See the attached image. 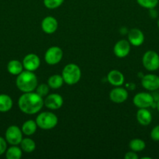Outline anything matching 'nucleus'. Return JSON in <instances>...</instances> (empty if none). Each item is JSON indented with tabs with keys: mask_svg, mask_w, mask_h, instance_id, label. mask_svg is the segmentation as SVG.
<instances>
[{
	"mask_svg": "<svg viewBox=\"0 0 159 159\" xmlns=\"http://www.w3.org/2000/svg\"><path fill=\"white\" fill-rule=\"evenodd\" d=\"M41 29L45 34H51L58 29V21L55 17L48 16L41 21Z\"/></svg>",
	"mask_w": 159,
	"mask_h": 159,
	"instance_id": "2eb2a0df",
	"label": "nucleus"
},
{
	"mask_svg": "<svg viewBox=\"0 0 159 159\" xmlns=\"http://www.w3.org/2000/svg\"><path fill=\"white\" fill-rule=\"evenodd\" d=\"M44 5L49 9H54L59 8L64 2V0H44Z\"/></svg>",
	"mask_w": 159,
	"mask_h": 159,
	"instance_id": "a878e982",
	"label": "nucleus"
},
{
	"mask_svg": "<svg viewBox=\"0 0 159 159\" xmlns=\"http://www.w3.org/2000/svg\"><path fill=\"white\" fill-rule=\"evenodd\" d=\"M139 6L145 9H154L158 5L159 0H137Z\"/></svg>",
	"mask_w": 159,
	"mask_h": 159,
	"instance_id": "393cba45",
	"label": "nucleus"
},
{
	"mask_svg": "<svg viewBox=\"0 0 159 159\" xmlns=\"http://www.w3.org/2000/svg\"><path fill=\"white\" fill-rule=\"evenodd\" d=\"M141 85L148 91H155L159 89V76L154 74L145 75L141 79Z\"/></svg>",
	"mask_w": 159,
	"mask_h": 159,
	"instance_id": "1a4fd4ad",
	"label": "nucleus"
},
{
	"mask_svg": "<svg viewBox=\"0 0 159 159\" xmlns=\"http://www.w3.org/2000/svg\"><path fill=\"white\" fill-rule=\"evenodd\" d=\"M63 57V51L59 47L52 46L48 48L45 54V61L48 65H55L59 64Z\"/></svg>",
	"mask_w": 159,
	"mask_h": 159,
	"instance_id": "0eeeda50",
	"label": "nucleus"
},
{
	"mask_svg": "<svg viewBox=\"0 0 159 159\" xmlns=\"http://www.w3.org/2000/svg\"><path fill=\"white\" fill-rule=\"evenodd\" d=\"M37 127H37L36 121L33 120H28L23 123L21 130L23 134H25L26 136H31L37 131Z\"/></svg>",
	"mask_w": 159,
	"mask_h": 159,
	"instance_id": "aec40b11",
	"label": "nucleus"
},
{
	"mask_svg": "<svg viewBox=\"0 0 159 159\" xmlns=\"http://www.w3.org/2000/svg\"><path fill=\"white\" fill-rule=\"evenodd\" d=\"M130 43L126 40H120L114 46V54L119 58L126 57L130 52Z\"/></svg>",
	"mask_w": 159,
	"mask_h": 159,
	"instance_id": "ddd939ff",
	"label": "nucleus"
},
{
	"mask_svg": "<svg viewBox=\"0 0 159 159\" xmlns=\"http://www.w3.org/2000/svg\"><path fill=\"white\" fill-rule=\"evenodd\" d=\"M23 132L19 127L16 125L9 126L6 130L5 139L11 145H18L23 140Z\"/></svg>",
	"mask_w": 159,
	"mask_h": 159,
	"instance_id": "423d86ee",
	"label": "nucleus"
},
{
	"mask_svg": "<svg viewBox=\"0 0 159 159\" xmlns=\"http://www.w3.org/2000/svg\"><path fill=\"white\" fill-rule=\"evenodd\" d=\"M16 85L22 93L34 92L37 86V79L34 71H23L17 75Z\"/></svg>",
	"mask_w": 159,
	"mask_h": 159,
	"instance_id": "f03ea898",
	"label": "nucleus"
},
{
	"mask_svg": "<svg viewBox=\"0 0 159 159\" xmlns=\"http://www.w3.org/2000/svg\"><path fill=\"white\" fill-rule=\"evenodd\" d=\"M128 41L132 46H140L144 42V34L140 29L132 28L128 33Z\"/></svg>",
	"mask_w": 159,
	"mask_h": 159,
	"instance_id": "4468645a",
	"label": "nucleus"
},
{
	"mask_svg": "<svg viewBox=\"0 0 159 159\" xmlns=\"http://www.w3.org/2000/svg\"><path fill=\"white\" fill-rule=\"evenodd\" d=\"M107 79L111 85L114 86H122L125 82V77L121 71L118 70H112L107 75Z\"/></svg>",
	"mask_w": 159,
	"mask_h": 159,
	"instance_id": "dca6fc26",
	"label": "nucleus"
},
{
	"mask_svg": "<svg viewBox=\"0 0 159 159\" xmlns=\"http://www.w3.org/2000/svg\"><path fill=\"white\" fill-rule=\"evenodd\" d=\"M44 104L47 108L50 110H59L63 105V99L62 96L58 93H52V94H49L45 96Z\"/></svg>",
	"mask_w": 159,
	"mask_h": 159,
	"instance_id": "9d476101",
	"label": "nucleus"
},
{
	"mask_svg": "<svg viewBox=\"0 0 159 159\" xmlns=\"http://www.w3.org/2000/svg\"><path fill=\"white\" fill-rule=\"evenodd\" d=\"M129 147L133 152H139L144 150L145 148H146V144H145V142L142 139L134 138V139L130 141L129 144Z\"/></svg>",
	"mask_w": 159,
	"mask_h": 159,
	"instance_id": "b1692460",
	"label": "nucleus"
},
{
	"mask_svg": "<svg viewBox=\"0 0 159 159\" xmlns=\"http://www.w3.org/2000/svg\"><path fill=\"white\" fill-rule=\"evenodd\" d=\"M137 121L142 126H147L152 121L151 113L146 108H140L137 110L136 115Z\"/></svg>",
	"mask_w": 159,
	"mask_h": 159,
	"instance_id": "f3484780",
	"label": "nucleus"
},
{
	"mask_svg": "<svg viewBox=\"0 0 159 159\" xmlns=\"http://www.w3.org/2000/svg\"><path fill=\"white\" fill-rule=\"evenodd\" d=\"M13 102L9 95L0 94V112L6 113L12 109Z\"/></svg>",
	"mask_w": 159,
	"mask_h": 159,
	"instance_id": "a211bd4d",
	"label": "nucleus"
},
{
	"mask_svg": "<svg viewBox=\"0 0 159 159\" xmlns=\"http://www.w3.org/2000/svg\"><path fill=\"white\" fill-rule=\"evenodd\" d=\"M49 88L48 84L42 83L40 85H37V88H36V93L41 96V97H45L48 96V93H49Z\"/></svg>",
	"mask_w": 159,
	"mask_h": 159,
	"instance_id": "bb28decb",
	"label": "nucleus"
},
{
	"mask_svg": "<svg viewBox=\"0 0 159 159\" xmlns=\"http://www.w3.org/2000/svg\"><path fill=\"white\" fill-rule=\"evenodd\" d=\"M142 63L147 71H157L159 69V54L154 51H146L142 57Z\"/></svg>",
	"mask_w": 159,
	"mask_h": 159,
	"instance_id": "39448f33",
	"label": "nucleus"
},
{
	"mask_svg": "<svg viewBox=\"0 0 159 159\" xmlns=\"http://www.w3.org/2000/svg\"><path fill=\"white\" fill-rule=\"evenodd\" d=\"M20 144L22 151H23L26 153H31L36 148L35 142L31 138H23Z\"/></svg>",
	"mask_w": 159,
	"mask_h": 159,
	"instance_id": "5701e85b",
	"label": "nucleus"
},
{
	"mask_svg": "<svg viewBox=\"0 0 159 159\" xmlns=\"http://www.w3.org/2000/svg\"><path fill=\"white\" fill-rule=\"evenodd\" d=\"M22 152L21 148L12 145L6 150V157L7 159H20L22 157Z\"/></svg>",
	"mask_w": 159,
	"mask_h": 159,
	"instance_id": "4be33fe9",
	"label": "nucleus"
},
{
	"mask_svg": "<svg viewBox=\"0 0 159 159\" xmlns=\"http://www.w3.org/2000/svg\"><path fill=\"white\" fill-rule=\"evenodd\" d=\"M151 138L154 141H159V125L155 126L151 130Z\"/></svg>",
	"mask_w": 159,
	"mask_h": 159,
	"instance_id": "cd10ccee",
	"label": "nucleus"
},
{
	"mask_svg": "<svg viewBox=\"0 0 159 159\" xmlns=\"http://www.w3.org/2000/svg\"><path fill=\"white\" fill-rule=\"evenodd\" d=\"M44 105L43 97L34 92L23 93L18 100V106L20 111L26 114L33 115L38 113Z\"/></svg>",
	"mask_w": 159,
	"mask_h": 159,
	"instance_id": "f257e3e1",
	"label": "nucleus"
},
{
	"mask_svg": "<svg viewBox=\"0 0 159 159\" xmlns=\"http://www.w3.org/2000/svg\"><path fill=\"white\" fill-rule=\"evenodd\" d=\"M157 27H158L159 29V19H158V21H157Z\"/></svg>",
	"mask_w": 159,
	"mask_h": 159,
	"instance_id": "2f4dec72",
	"label": "nucleus"
},
{
	"mask_svg": "<svg viewBox=\"0 0 159 159\" xmlns=\"http://www.w3.org/2000/svg\"><path fill=\"white\" fill-rule=\"evenodd\" d=\"M156 108H157V111L159 112V100L157 101V103H156Z\"/></svg>",
	"mask_w": 159,
	"mask_h": 159,
	"instance_id": "7c9ffc66",
	"label": "nucleus"
},
{
	"mask_svg": "<svg viewBox=\"0 0 159 159\" xmlns=\"http://www.w3.org/2000/svg\"><path fill=\"white\" fill-rule=\"evenodd\" d=\"M36 123L39 128L42 130H51L58 124L57 116L52 112H42L36 118Z\"/></svg>",
	"mask_w": 159,
	"mask_h": 159,
	"instance_id": "20e7f679",
	"label": "nucleus"
},
{
	"mask_svg": "<svg viewBox=\"0 0 159 159\" xmlns=\"http://www.w3.org/2000/svg\"><path fill=\"white\" fill-rule=\"evenodd\" d=\"M64 83L63 78L60 75H53L48 79V85L53 89H57L62 86Z\"/></svg>",
	"mask_w": 159,
	"mask_h": 159,
	"instance_id": "412c9836",
	"label": "nucleus"
},
{
	"mask_svg": "<svg viewBox=\"0 0 159 159\" xmlns=\"http://www.w3.org/2000/svg\"><path fill=\"white\" fill-rule=\"evenodd\" d=\"M128 91L121 86H117L109 93V98L115 103H123L127 99Z\"/></svg>",
	"mask_w": 159,
	"mask_h": 159,
	"instance_id": "f8f14e48",
	"label": "nucleus"
},
{
	"mask_svg": "<svg viewBox=\"0 0 159 159\" xmlns=\"http://www.w3.org/2000/svg\"><path fill=\"white\" fill-rule=\"evenodd\" d=\"M134 106L140 108H149L154 104V99L152 95L148 93H139L134 96L132 99Z\"/></svg>",
	"mask_w": 159,
	"mask_h": 159,
	"instance_id": "6e6552de",
	"label": "nucleus"
},
{
	"mask_svg": "<svg viewBox=\"0 0 159 159\" xmlns=\"http://www.w3.org/2000/svg\"><path fill=\"white\" fill-rule=\"evenodd\" d=\"M7 150V141L5 138L0 137V155L6 153Z\"/></svg>",
	"mask_w": 159,
	"mask_h": 159,
	"instance_id": "c85d7f7f",
	"label": "nucleus"
},
{
	"mask_svg": "<svg viewBox=\"0 0 159 159\" xmlns=\"http://www.w3.org/2000/svg\"><path fill=\"white\" fill-rule=\"evenodd\" d=\"M62 76L65 83L69 85H73L80 80L81 70L76 64H68L62 69Z\"/></svg>",
	"mask_w": 159,
	"mask_h": 159,
	"instance_id": "7ed1b4c3",
	"label": "nucleus"
},
{
	"mask_svg": "<svg viewBox=\"0 0 159 159\" xmlns=\"http://www.w3.org/2000/svg\"><path fill=\"white\" fill-rule=\"evenodd\" d=\"M124 158L126 159H138L139 156L135 152L132 151V152H128L125 155Z\"/></svg>",
	"mask_w": 159,
	"mask_h": 159,
	"instance_id": "c756f323",
	"label": "nucleus"
},
{
	"mask_svg": "<svg viewBox=\"0 0 159 159\" xmlns=\"http://www.w3.org/2000/svg\"><path fill=\"white\" fill-rule=\"evenodd\" d=\"M7 70L9 74L18 75L23 71V63L18 60H11L7 65Z\"/></svg>",
	"mask_w": 159,
	"mask_h": 159,
	"instance_id": "6ab92c4d",
	"label": "nucleus"
},
{
	"mask_svg": "<svg viewBox=\"0 0 159 159\" xmlns=\"http://www.w3.org/2000/svg\"><path fill=\"white\" fill-rule=\"evenodd\" d=\"M23 68H25L27 71H34L40 67L41 60L38 56L35 54H28L23 57Z\"/></svg>",
	"mask_w": 159,
	"mask_h": 159,
	"instance_id": "9b49d317",
	"label": "nucleus"
}]
</instances>
